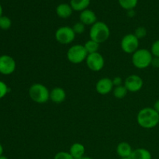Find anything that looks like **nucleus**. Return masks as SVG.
Wrapping results in <instances>:
<instances>
[{
    "label": "nucleus",
    "instance_id": "1",
    "mask_svg": "<svg viewBox=\"0 0 159 159\" xmlns=\"http://www.w3.org/2000/svg\"><path fill=\"white\" fill-rule=\"evenodd\" d=\"M137 122L142 128L152 129L159 124V113L152 107L143 108L138 112Z\"/></svg>",
    "mask_w": 159,
    "mask_h": 159
},
{
    "label": "nucleus",
    "instance_id": "2",
    "mask_svg": "<svg viewBox=\"0 0 159 159\" xmlns=\"http://www.w3.org/2000/svg\"><path fill=\"white\" fill-rule=\"evenodd\" d=\"M110 36V30L108 25L102 21H97L91 26L89 37L91 40L101 43L107 41Z\"/></svg>",
    "mask_w": 159,
    "mask_h": 159
},
{
    "label": "nucleus",
    "instance_id": "3",
    "mask_svg": "<svg viewBox=\"0 0 159 159\" xmlns=\"http://www.w3.org/2000/svg\"><path fill=\"white\" fill-rule=\"evenodd\" d=\"M153 55L152 52L146 48L138 49L132 54V63L138 69H145L152 65Z\"/></svg>",
    "mask_w": 159,
    "mask_h": 159
},
{
    "label": "nucleus",
    "instance_id": "4",
    "mask_svg": "<svg viewBox=\"0 0 159 159\" xmlns=\"http://www.w3.org/2000/svg\"><path fill=\"white\" fill-rule=\"evenodd\" d=\"M29 96L34 102L43 104L50 99V91L43 84L35 83L30 87Z\"/></svg>",
    "mask_w": 159,
    "mask_h": 159
},
{
    "label": "nucleus",
    "instance_id": "5",
    "mask_svg": "<svg viewBox=\"0 0 159 159\" xmlns=\"http://www.w3.org/2000/svg\"><path fill=\"white\" fill-rule=\"evenodd\" d=\"M88 56L86 50L84 48V45L75 44L71 46L67 52V58L74 65H79L86 60Z\"/></svg>",
    "mask_w": 159,
    "mask_h": 159
},
{
    "label": "nucleus",
    "instance_id": "6",
    "mask_svg": "<svg viewBox=\"0 0 159 159\" xmlns=\"http://www.w3.org/2000/svg\"><path fill=\"white\" fill-rule=\"evenodd\" d=\"M75 35L72 27L64 26L59 27L55 31V39L59 43L63 45L69 44L72 43L75 39Z\"/></svg>",
    "mask_w": 159,
    "mask_h": 159
},
{
    "label": "nucleus",
    "instance_id": "7",
    "mask_svg": "<svg viewBox=\"0 0 159 159\" xmlns=\"http://www.w3.org/2000/svg\"><path fill=\"white\" fill-rule=\"evenodd\" d=\"M120 48L126 54H132L139 49V39L134 34L124 36L120 41Z\"/></svg>",
    "mask_w": 159,
    "mask_h": 159
},
{
    "label": "nucleus",
    "instance_id": "8",
    "mask_svg": "<svg viewBox=\"0 0 159 159\" xmlns=\"http://www.w3.org/2000/svg\"><path fill=\"white\" fill-rule=\"evenodd\" d=\"M85 62L88 68L93 71H101L105 65V59L103 56L99 52L89 54Z\"/></svg>",
    "mask_w": 159,
    "mask_h": 159
},
{
    "label": "nucleus",
    "instance_id": "9",
    "mask_svg": "<svg viewBox=\"0 0 159 159\" xmlns=\"http://www.w3.org/2000/svg\"><path fill=\"white\" fill-rule=\"evenodd\" d=\"M16 63L13 57L7 54L0 56V74L9 75L15 71Z\"/></svg>",
    "mask_w": 159,
    "mask_h": 159
},
{
    "label": "nucleus",
    "instance_id": "10",
    "mask_svg": "<svg viewBox=\"0 0 159 159\" xmlns=\"http://www.w3.org/2000/svg\"><path fill=\"white\" fill-rule=\"evenodd\" d=\"M124 86L130 93H137L142 89L144 81L142 78L137 75H130L124 81Z\"/></svg>",
    "mask_w": 159,
    "mask_h": 159
},
{
    "label": "nucleus",
    "instance_id": "11",
    "mask_svg": "<svg viewBox=\"0 0 159 159\" xmlns=\"http://www.w3.org/2000/svg\"><path fill=\"white\" fill-rule=\"evenodd\" d=\"M114 89L113 81L110 78H102L96 84V90L99 94L108 95Z\"/></svg>",
    "mask_w": 159,
    "mask_h": 159
},
{
    "label": "nucleus",
    "instance_id": "12",
    "mask_svg": "<svg viewBox=\"0 0 159 159\" xmlns=\"http://www.w3.org/2000/svg\"><path fill=\"white\" fill-rule=\"evenodd\" d=\"M79 20L85 26H93L97 22V16L93 10L87 9L80 12Z\"/></svg>",
    "mask_w": 159,
    "mask_h": 159
},
{
    "label": "nucleus",
    "instance_id": "13",
    "mask_svg": "<svg viewBox=\"0 0 159 159\" xmlns=\"http://www.w3.org/2000/svg\"><path fill=\"white\" fill-rule=\"evenodd\" d=\"M66 99V93L61 87H55L50 91V100L54 103H61Z\"/></svg>",
    "mask_w": 159,
    "mask_h": 159
},
{
    "label": "nucleus",
    "instance_id": "14",
    "mask_svg": "<svg viewBox=\"0 0 159 159\" xmlns=\"http://www.w3.org/2000/svg\"><path fill=\"white\" fill-rule=\"evenodd\" d=\"M73 9L71 5L68 3H61L56 8V13L57 16L61 19H68L72 15Z\"/></svg>",
    "mask_w": 159,
    "mask_h": 159
},
{
    "label": "nucleus",
    "instance_id": "15",
    "mask_svg": "<svg viewBox=\"0 0 159 159\" xmlns=\"http://www.w3.org/2000/svg\"><path fill=\"white\" fill-rule=\"evenodd\" d=\"M133 151L130 144L125 141L119 143L116 147V153L120 157V158H130Z\"/></svg>",
    "mask_w": 159,
    "mask_h": 159
},
{
    "label": "nucleus",
    "instance_id": "16",
    "mask_svg": "<svg viewBox=\"0 0 159 159\" xmlns=\"http://www.w3.org/2000/svg\"><path fill=\"white\" fill-rule=\"evenodd\" d=\"M69 153L75 159H79L85 156V148L81 143H74L71 146L69 150Z\"/></svg>",
    "mask_w": 159,
    "mask_h": 159
},
{
    "label": "nucleus",
    "instance_id": "17",
    "mask_svg": "<svg viewBox=\"0 0 159 159\" xmlns=\"http://www.w3.org/2000/svg\"><path fill=\"white\" fill-rule=\"evenodd\" d=\"M91 0H71L70 5L73 10L76 12H82L88 9Z\"/></svg>",
    "mask_w": 159,
    "mask_h": 159
},
{
    "label": "nucleus",
    "instance_id": "18",
    "mask_svg": "<svg viewBox=\"0 0 159 159\" xmlns=\"http://www.w3.org/2000/svg\"><path fill=\"white\" fill-rule=\"evenodd\" d=\"M131 159H152L151 152L148 149L139 148L133 151L130 156Z\"/></svg>",
    "mask_w": 159,
    "mask_h": 159
},
{
    "label": "nucleus",
    "instance_id": "19",
    "mask_svg": "<svg viewBox=\"0 0 159 159\" xmlns=\"http://www.w3.org/2000/svg\"><path fill=\"white\" fill-rule=\"evenodd\" d=\"M84 48L86 50L88 54H93V53H96L99 51V43L90 39V40H87L85 42V44H84Z\"/></svg>",
    "mask_w": 159,
    "mask_h": 159
},
{
    "label": "nucleus",
    "instance_id": "20",
    "mask_svg": "<svg viewBox=\"0 0 159 159\" xmlns=\"http://www.w3.org/2000/svg\"><path fill=\"white\" fill-rule=\"evenodd\" d=\"M127 93H128V91H127V88L123 85H120V86L114 87V89H113V93L114 97L116 98V99H124V98L127 96Z\"/></svg>",
    "mask_w": 159,
    "mask_h": 159
},
{
    "label": "nucleus",
    "instance_id": "21",
    "mask_svg": "<svg viewBox=\"0 0 159 159\" xmlns=\"http://www.w3.org/2000/svg\"><path fill=\"white\" fill-rule=\"evenodd\" d=\"M121 8L126 9L127 11L134 9L137 6L138 0H118Z\"/></svg>",
    "mask_w": 159,
    "mask_h": 159
},
{
    "label": "nucleus",
    "instance_id": "22",
    "mask_svg": "<svg viewBox=\"0 0 159 159\" xmlns=\"http://www.w3.org/2000/svg\"><path fill=\"white\" fill-rule=\"evenodd\" d=\"M12 26V20L6 16L0 17V29L3 30H7Z\"/></svg>",
    "mask_w": 159,
    "mask_h": 159
},
{
    "label": "nucleus",
    "instance_id": "23",
    "mask_svg": "<svg viewBox=\"0 0 159 159\" xmlns=\"http://www.w3.org/2000/svg\"><path fill=\"white\" fill-rule=\"evenodd\" d=\"M72 29L75 34H82L85 30V25L83 24L82 22H77L75 23L72 26Z\"/></svg>",
    "mask_w": 159,
    "mask_h": 159
},
{
    "label": "nucleus",
    "instance_id": "24",
    "mask_svg": "<svg viewBox=\"0 0 159 159\" xmlns=\"http://www.w3.org/2000/svg\"><path fill=\"white\" fill-rule=\"evenodd\" d=\"M147 29H146L144 26H139V27H138L135 30L134 33V34L139 40L140 39L144 38V37L147 36Z\"/></svg>",
    "mask_w": 159,
    "mask_h": 159
},
{
    "label": "nucleus",
    "instance_id": "25",
    "mask_svg": "<svg viewBox=\"0 0 159 159\" xmlns=\"http://www.w3.org/2000/svg\"><path fill=\"white\" fill-rule=\"evenodd\" d=\"M9 92L8 85L2 81H0V99L4 98Z\"/></svg>",
    "mask_w": 159,
    "mask_h": 159
},
{
    "label": "nucleus",
    "instance_id": "26",
    "mask_svg": "<svg viewBox=\"0 0 159 159\" xmlns=\"http://www.w3.org/2000/svg\"><path fill=\"white\" fill-rule=\"evenodd\" d=\"M151 52H152L153 57H159V40H155L153 42L151 47Z\"/></svg>",
    "mask_w": 159,
    "mask_h": 159
},
{
    "label": "nucleus",
    "instance_id": "27",
    "mask_svg": "<svg viewBox=\"0 0 159 159\" xmlns=\"http://www.w3.org/2000/svg\"><path fill=\"white\" fill-rule=\"evenodd\" d=\"M54 159H75L71 155L69 152H57L55 155H54Z\"/></svg>",
    "mask_w": 159,
    "mask_h": 159
},
{
    "label": "nucleus",
    "instance_id": "28",
    "mask_svg": "<svg viewBox=\"0 0 159 159\" xmlns=\"http://www.w3.org/2000/svg\"><path fill=\"white\" fill-rule=\"evenodd\" d=\"M112 81H113V85H114V87L122 85L123 79H122V78L120 77V76H116V77L113 78V79H112Z\"/></svg>",
    "mask_w": 159,
    "mask_h": 159
},
{
    "label": "nucleus",
    "instance_id": "29",
    "mask_svg": "<svg viewBox=\"0 0 159 159\" xmlns=\"http://www.w3.org/2000/svg\"><path fill=\"white\" fill-rule=\"evenodd\" d=\"M151 65L155 68H159V57H153V59H152V65Z\"/></svg>",
    "mask_w": 159,
    "mask_h": 159
},
{
    "label": "nucleus",
    "instance_id": "30",
    "mask_svg": "<svg viewBox=\"0 0 159 159\" xmlns=\"http://www.w3.org/2000/svg\"><path fill=\"white\" fill-rule=\"evenodd\" d=\"M153 108L155 109V110H156V111L158 112V113H159V99H157V100L155 101V104H154Z\"/></svg>",
    "mask_w": 159,
    "mask_h": 159
},
{
    "label": "nucleus",
    "instance_id": "31",
    "mask_svg": "<svg viewBox=\"0 0 159 159\" xmlns=\"http://www.w3.org/2000/svg\"><path fill=\"white\" fill-rule=\"evenodd\" d=\"M134 15H135V12L134 11V9L127 11V16H128L129 17H134Z\"/></svg>",
    "mask_w": 159,
    "mask_h": 159
},
{
    "label": "nucleus",
    "instance_id": "32",
    "mask_svg": "<svg viewBox=\"0 0 159 159\" xmlns=\"http://www.w3.org/2000/svg\"><path fill=\"white\" fill-rule=\"evenodd\" d=\"M3 154V147L1 144H0V156H2Z\"/></svg>",
    "mask_w": 159,
    "mask_h": 159
},
{
    "label": "nucleus",
    "instance_id": "33",
    "mask_svg": "<svg viewBox=\"0 0 159 159\" xmlns=\"http://www.w3.org/2000/svg\"><path fill=\"white\" fill-rule=\"evenodd\" d=\"M2 12H3L2 6V5L0 4V17L2 16Z\"/></svg>",
    "mask_w": 159,
    "mask_h": 159
},
{
    "label": "nucleus",
    "instance_id": "34",
    "mask_svg": "<svg viewBox=\"0 0 159 159\" xmlns=\"http://www.w3.org/2000/svg\"><path fill=\"white\" fill-rule=\"evenodd\" d=\"M79 159H93V158H90V157H88V156H83L82 158H81Z\"/></svg>",
    "mask_w": 159,
    "mask_h": 159
},
{
    "label": "nucleus",
    "instance_id": "35",
    "mask_svg": "<svg viewBox=\"0 0 159 159\" xmlns=\"http://www.w3.org/2000/svg\"><path fill=\"white\" fill-rule=\"evenodd\" d=\"M0 159H8L7 157L4 156V155H2V156H0Z\"/></svg>",
    "mask_w": 159,
    "mask_h": 159
},
{
    "label": "nucleus",
    "instance_id": "36",
    "mask_svg": "<svg viewBox=\"0 0 159 159\" xmlns=\"http://www.w3.org/2000/svg\"><path fill=\"white\" fill-rule=\"evenodd\" d=\"M120 159H131L130 158H120Z\"/></svg>",
    "mask_w": 159,
    "mask_h": 159
}]
</instances>
